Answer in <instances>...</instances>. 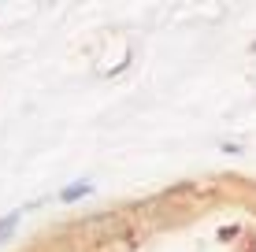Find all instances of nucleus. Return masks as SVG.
<instances>
[{
    "instance_id": "1",
    "label": "nucleus",
    "mask_w": 256,
    "mask_h": 252,
    "mask_svg": "<svg viewBox=\"0 0 256 252\" xmlns=\"http://www.w3.org/2000/svg\"><path fill=\"white\" fill-rule=\"evenodd\" d=\"M130 234V223L122 219V215H96V219H90L82 227V238L90 241L93 249H108V245H116V241H122Z\"/></svg>"
}]
</instances>
